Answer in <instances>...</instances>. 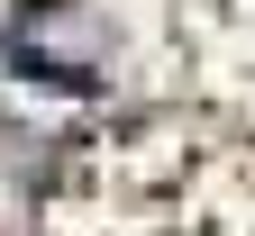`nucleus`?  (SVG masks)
Here are the masks:
<instances>
[{
  "label": "nucleus",
  "mask_w": 255,
  "mask_h": 236,
  "mask_svg": "<svg viewBox=\"0 0 255 236\" xmlns=\"http://www.w3.org/2000/svg\"><path fill=\"white\" fill-rule=\"evenodd\" d=\"M37 236H255V137L228 118H137L64 155Z\"/></svg>",
  "instance_id": "1"
}]
</instances>
